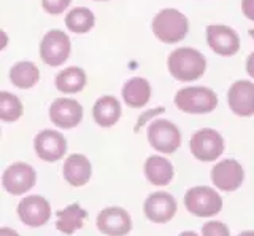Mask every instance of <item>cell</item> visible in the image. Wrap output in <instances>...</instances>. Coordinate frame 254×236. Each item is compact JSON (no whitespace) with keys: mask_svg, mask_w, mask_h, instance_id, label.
<instances>
[{"mask_svg":"<svg viewBox=\"0 0 254 236\" xmlns=\"http://www.w3.org/2000/svg\"><path fill=\"white\" fill-rule=\"evenodd\" d=\"M167 66L173 78L180 82H194L205 74L206 59L200 51L183 46L170 53Z\"/></svg>","mask_w":254,"mask_h":236,"instance_id":"obj_1","label":"cell"},{"mask_svg":"<svg viewBox=\"0 0 254 236\" xmlns=\"http://www.w3.org/2000/svg\"><path fill=\"white\" fill-rule=\"evenodd\" d=\"M151 29H153V34L161 42L178 43L189 32V21L178 10L164 8L154 16Z\"/></svg>","mask_w":254,"mask_h":236,"instance_id":"obj_2","label":"cell"},{"mask_svg":"<svg viewBox=\"0 0 254 236\" xmlns=\"http://www.w3.org/2000/svg\"><path fill=\"white\" fill-rule=\"evenodd\" d=\"M175 106L185 114H208L218 106L216 93L203 86H188L175 94Z\"/></svg>","mask_w":254,"mask_h":236,"instance_id":"obj_3","label":"cell"},{"mask_svg":"<svg viewBox=\"0 0 254 236\" xmlns=\"http://www.w3.org/2000/svg\"><path fill=\"white\" fill-rule=\"evenodd\" d=\"M185 206L197 217H211L222 209V198L210 187H192L185 195Z\"/></svg>","mask_w":254,"mask_h":236,"instance_id":"obj_4","label":"cell"},{"mask_svg":"<svg viewBox=\"0 0 254 236\" xmlns=\"http://www.w3.org/2000/svg\"><path fill=\"white\" fill-rule=\"evenodd\" d=\"M71 43L67 34L59 29H51L45 34L40 43V58L45 64L51 67L62 66L70 56Z\"/></svg>","mask_w":254,"mask_h":236,"instance_id":"obj_5","label":"cell"},{"mask_svg":"<svg viewBox=\"0 0 254 236\" xmlns=\"http://www.w3.org/2000/svg\"><path fill=\"white\" fill-rule=\"evenodd\" d=\"M192 155L200 161H214L224 152V139L216 129H198L189 140Z\"/></svg>","mask_w":254,"mask_h":236,"instance_id":"obj_6","label":"cell"},{"mask_svg":"<svg viewBox=\"0 0 254 236\" xmlns=\"http://www.w3.org/2000/svg\"><path fill=\"white\" fill-rule=\"evenodd\" d=\"M148 140L161 153H173L181 145V132L169 120H154L148 128Z\"/></svg>","mask_w":254,"mask_h":236,"instance_id":"obj_7","label":"cell"},{"mask_svg":"<svg viewBox=\"0 0 254 236\" xmlns=\"http://www.w3.org/2000/svg\"><path fill=\"white\" fill-rule=\"evenodd\" d=\"M37 174L35 169L27 163H13L8 166L2 176L3 188L14 196L24 195L35 185Z\"/></svg>","mask_w":254,"mask_h":236,"instance_id":"obj_8","label":"cell"},{"mask_svg":"<svg viewBox=\"0 0 254 236\" xmlns=\"http://www.w3.org/2000/svg\"><path fill=\"white\" fill-rule=\"evenodd\" d=\"M206 42L219 56H234L240 50V37L232 27L211 24L206 27Z\"/></svg>","mask_w":254,"mask_h":236,"instance_id":"obj_9","label":"cell"},{"mask_svg":"<svg viewBox=\"0 0 254 236\" xmlns=\"http://www.w3.org/2000/svg\"><path fill=\"white\" fill-rule=\"evenodd\" d=\"M50 120L62 129L75 128L83 120V106L76 99H56L50 107Z\"/></svg>","mask_w":254,"mask_h":236,"instance_id":"obj_10","label":"cell"},{"mask_svg":"<svg viewBox=\"0 0 254 236\" xmlns=\"http://www.w3.org/2000/svg\"><path fill=\"white\" fill-rule=\"evenodd\" d=\"M35 152L40 160L54 163L59 161L67 152V140L59 131L53 129H43L38 132L34 140Z\"/></svg>","mask_w":254,"mask_h":236,"instance_id":"obj_11","label":"cell"},{"mask_svg":"<svg viewBox=\"0 0 254 236\" xmlns=\"http://www.w3.org/2000/svg\"><path fill=\"white\" fill-rule=\"evenodd\" d=\"M245 179V171L237 160L227 158L211 169V182L222 192H235Z\"/></svg>","mask_w":254,"mask_h":236,"instance_id":"obj_12","label":"cell"},{"mask_svg":"<svg viewBox=\"0 0 254 236\" xmlns=\"http://www.w3.org/2000/svg\"><path fill=\"white\" fill-rule=\"evenodd\" d=\"M18 216L27 227H43L51 219V206L43 196L30 195L19 203Z\"/></svg>","mask_w":254,"mask_h":236,"instance_id":"obj_13","label":"cell"},{"mask_svg":"<svg viewBox=\"0 0 254 236\" xmlns=\"http://www.w3.org/2000/svg\"><path fill=\"white\" fill-rule=\"evenodd\" d=\"M143 209L151 222L167 224L177 214V201L167 192H154L146 198Z\"/></svg>","mask_w":254,"mask_h":236,"instance_id":"obj_14","label":"cell"},{"mask_svg":"<svg viewBox=\"0 0 254 236\" xmlns=\"http://www.w3.org/2000/svg\"><path fill=\"white\" fill-rule=\"evenodd\" d=\"M97 228L107 236H126L132 230V219L123 208H107L97 216Z\"/></svg>","mask_w":254,"mask_h":236,"instance_id":"obj_15","label":"cell"},{"mask_svg":"<svg viewBox=\"0 0 254 236\" xmlns=\"http://www.w3.org/2000/svg\"><path fill=\"white\" fill-rule=\"evenodd\" d=\"M227 104L238 117L254 115V83L238 80L227 91Z\"/></svg>","mask_w":254,"mask_h":236,"instance_id":"obj_16","label":"cell"},{"mask_svg":"<svg viewBox=\"0 0 254 236\" xmlns=\"http://www.w3.org/2000/svg\"><path fill=\"white\" fill-rule=\"evenodd\" d=\"M64 177L71 187H83L92 176L91 161L81 153H73L64 163Z\"/></svg>","mask_w":254,"mask_h":236,"instance_id":"obj_17","label":"cell"},{"mask_svg":"<svg viewBox=\"0 0 254 236\" xmlns=\"http://www.w3.org/2000/svg\"><path fill=\"white\" fill-rule=\"evenodd\" d=\"M151 98V85L146 78L133 77L123 86V99L129 107L140 109L148 104Z\"/></svg>","mask_w":254,"mask_h":236,"instance_id":"obj_18","label":"cell"},{"mask_svg":"<svg viewBox=\"0 0 254 236\" xmlns=\"http://www.w3.org/2000/svg\"><path fill=\"white\" fill-rule=\"evenodd\" d=\"M92 115L99 126L110 128L116 124L119 118H121V104L113 96H103L97 99V102L94 104Z\"/></svg>","mask_w":254,"mask_h":236,"instance_id":"obj_19","label":"cell"},{"mask_svg":"<svg viewBox=\"0 0 254 236\" xmlns=\"http://www.w3.org/2000/svg\"><path fill=\"white\" fill-rule=\"evenodd\" d=\"M145 176L153 185L164 187L172 182L173 179V166L164 156L153 155L145 163Z\"/></svg>","mask_w":254,"mask_h":236,"instance_id":"obj_20","label":"cell"},{"mask_svg":"<svg viewBox=\"0 0 254 236\" xmlns=\"http://www.w3.org/2000/svg\"><path fill=\"white\" fill-rule=\"evenodd\" d=\"M56 227L64 235H73L76 230L83 227L84 219L87 217V212L79 206V204H70L68 208L59 211L56 214Z\"/></svg>","mask_w":254,"mask_h":236,"instance_id":"obj_21","label":"cell"},{"mask_svg":"<svg viewBox=\"0 0 254 236\" xmlns=\"http://www.w3.org/2000/svg\"><path fill=\"white\" fill-rule=\"evenodd\" d=\"M86 86V74L79 67H67L56 77V88L61 93L75 94Z\"/></svg>","mask_w":254,"mask_h":236,"instance_id":"obj_22","label":"cell"},{"mask_svg":"<svg viewBox=\"0 0 254 236\" xmlns=\"http://www.w3.org/2000/svg\"><path fill=\"white\" fill-rule=\"evenodd\" d=\"M10 80L14 86L21 90L32 88L40 80V70L30 61H21L14 64L10 70Z\"/></svg>","mask_w":254,"mask_h":236,"instance_id":"obj_23","label":"cell"},{"mask_svg":"<svg viewBox=\"0 0 254 236\" xmlns=\"http://www.w3.org/2000/svg\"><path fill=\"white\" fill-rule=\"evenodd\" d=\"M95 16L94 13L86 8V6H78L67 13L65 16V26L68 30L75 34H86L94 27Z\"/></svg>","mask_w":254,"mask_h":236,"instance_id":"obj_24","label":"cell"},{"mask_svg":"<svg viewBox=\"0 0 254 236\" xmlns=\"http://www.w3.org/2000/svg\"><path fill=\"white\" fill-rule=\"evenodd\" d=\"M22 115V104L18 96L2 91L0 93V120L5 123H11L19 120Z\"/></svg>","mask_w":254,"mask_h":236,"instance_id":"obj_25","label":"cell"},{"mask_svg":"<svg viewBox=\"0 0 254 236\" xmlns=\"http://www.w3.org/2000/svg\"><path fill=\"white\" fill-rule=\"evenodd\" d=\"M202 235L203 236H230V232L227 225L218 220H210L202 227Z\"/></svg>","mask_w":254,"mask_h":236,"instance_id":"obj_26","label":"cell"},{"mask_svg":"<svg viewBox=\"0 0 254 236\" xmlns=\"http://www.w3.org/2000/svg\"><path fill=\"white\" fill-rule=\"evenodd\" d=\"M71 0H42V5L46 13L50 14H61L64 10L68 8Z\"/></svg>","mask_w":254,"mask_h":236,"instance_id":"obj_27","label":"cell"},{"mask_svg":"<svg viewBox=\"0 0 254 236\" xmlns=\"http://www.w3.org/2000/svg\"><path fill=\"white\" fill-rule=\"evenodd\" d=\"M242 11L250 21H254V0H242Z\"/></svg>","mask_w":254,"mask_h":236,"instance_id":"obj_28","label":"cell"},{"mask_svg":"<svg viewBox=\"0 0 254 236\" xmlns=\"http://www.w3.org/2000/svg\"><path fill=\"white\" fill-rule=\"evenodd\" d=\"M246 72L250 74V77L254 78V51L248 56V59H246Z\"/></svg>","mask_w":254,"mask_h":236,"instance_id":"obj_29","label":"cell"},{"mask_svg":"<svg viewBox=\"0 0 254 236\" xmlns=\"http://www.w3.org/2000/svg\"><path fill=\"white\" fill-rule=\"evenodd\" d=\"M0 236H19V233L18 232H14V230H11V228H2L0 230Z\"/></svg>","mask_w":254,"mask_h":236,"instance_id":"obj_30","label":"cell"},{"mask_svg":"<svg viewBox=\"0 0 254 236\" xmlns=\"http://www.w3.org/2000/svg\"><path fill=\"white\" fill-rule=\"evenodd\" d=\"M178 236H198L195 232H183V233H180Z\"/></svg>","mask_w":254,"mask_h":236,"instance_id":"obj_31","label":"cell"},{"mask_svg":"<svg viewBox=\"0 0 254 236\" xmlns=\"http://www.w3.org/2000/svg\"><path fill=\"white\" fill-rule=\"evenodd\" d=\"M238 236H254V232H251V230H248V232H243V233H240Z\"/></svg>","mask_w":254,"mask_h":236,"instance_id":"obj_32","label":"cell"},{"mask_svg":"<svg viewBox=\"0 0 254 236\" xmlns=\"http://www.w3.org/2000/svg\"><path fill=\"white\" fill-rule=\"evenodd\" d=\"M250 35H251V38H254V29H250Z\"/></svg>","mask_w":254,"mask_h":236,"instance_id":"obj_33","label":"cell"},{"mask_svg":"<svg viewBox=\"0 0 254 236\" xmlns=\"http://www.w3.org/2000/svg\"><path fill=\"white\" fill-rule=\"evenodd\" d=\"M95 2H107V0H95Z\"/></svg>","mask_w":254,"mask_h":236,"instance_id":"obj_34","label":"cell"}]
</instances>
